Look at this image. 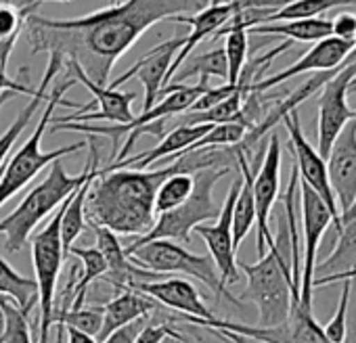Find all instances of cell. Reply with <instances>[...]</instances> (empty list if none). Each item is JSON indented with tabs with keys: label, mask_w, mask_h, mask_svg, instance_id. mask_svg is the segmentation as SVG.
<instances>
[{
	"label": "cell",
	"mask_w": 356,
	"mask_h": 343,
	"mask_svg": "<svg viewBox=\"0 0 356 343\" xmlns=\"http://www.w3.org/2000/svg\"><path fill=\"white\" fill-rule=\"evenodd\" d=\"M350 295H352V281H341V293H339V301H337L335 314L325 324H321L325 337L331 343H343V339H346V322H348Z\"/></svg>",
	"instance_id": "obj_36"
},
{
	"label": "cell",
	"mask_w": 356,
	"mask_h": 343,
	"mask_svg": "<svg viewBox=\"0 0 356 343\" xmlns=\"http://www.w3.org/2000/svg\"><path fill=\"white\" fill-rule=\"evenodd\" d=\"M241 144L197 149L176 155L174 161L159 169H101L86 197V220L99 224L118 237H143L155 224L153 201L159 185L178 172L195 174L206 167H237Z\"/></svg>",
	"instance_id": "obj_2"
},
{
	"label": "cell",
	"mask_w": 356,
	"mask_h": 343,
	"mask_svg": "<svg viewBox=\"0 0 356 343\" xmlns=\"http://www.w3.org/2000/svg\"><path fill=\"white\" fill-rule=\"evenodd\" d=\"M248 34H262V36H283L289 42H310L316 44L325 38L333 36L331 22L316 17V19H298V22H277V24H262L252 28Z\"/></svg>",
	"instance_id": "obj_25"
},
{
	"label": "cell",
	"mask_w": 356,
	"mask_h": 343,
	"mask_svg": "<svg viewBox=\"0 0 356 343\" xmlns=\"http://www.w3.org/2000/svg\"><path fill=\"white\" fill-rule=\"evenodd\" d=\"M61 67H63V57L57 55V53L49 55L47 72H44V76H42V80H40L36 92H34V97H32L30 103L19 111V115L15 117V122L9 126V130H7L3 136H0V167H3V165L7 163L13 144L19 140V136L24 134V130L30 126V122H32V117L36 115V111L42 107V103H47L49 92H51V84H53V80L57 78V74L61 72Z\"/></svg>",
	"instance_id": "obj_21"
},
{
	"label": "cell",
	"mask_w": 356,
	"mask_h": 343,
	"mask_svg": "<svg viewBox=\"0 0 356 343\" xmlns=\"http://www.w3.org/2000/svg\"><path fill=\"white\" fill-rule=\"evenodd\" d=\"M118 3H122V0H111V5H118Z\"/></svg>",
	"instance_id": "obj_52"
},
{
	"label": "cell",
	"mask_w": 356,
	"mask_h": 343,
	"mask_svg": "<svg viewBox=\"0 0 356 343\" xmlns=\"http://www.w3.org/2000/svg\"><path fill=\"white\" fill-rule=\"evenodd\" d=\"M63 328H65V343H97L95 337H88L76 328H67V326H63Z\"/></svg>",
	"instance_id": "obj_42"
},
{
	"label": "cell",
	"mask_w": 356,
	"mask_h": 343,
	"mask_svg": "<svg viewBox=\"0 0 356 343\" xmlns=\"http://www.w3.org/2000/svg\"><path fill=\"white\" fill-rule=\"evenodd\" d=\"M248 134V128L239 122H229V124H216L204 134L189 151L197 149H216V147H235L241 144ZM187 153V151H185Z\"/></svg>",
	"instance_id": "obj_33"
},
{
	"label": "cell",
	"mask_w": 356,
	"mask_h": 343,
	"mask_svg": "<svg viewBox=\"0 0 356 343\" xmlns=\"http://www.w3.org/2000/svg\"><path fill=\"white\" fill-rule=\"evenodd\" d=\"M343 5H356V0H287L283 7L273 9L262 24L316 19L323 13L331 11V9H337V7H343Z\"/></svg>",
	"instance_id": "obj_28"
},
{
	"label": "cell",
	"mask_w": 356,
	"mask_h": 343,
	"mask_svg": "<svg viewBox=\"0 0 356 343\" xmlns=\"http://www.w3.org/2000/svg\"><path fill=\"white\" fill-rule=\"evenodd\" d=\"M339 220H341V226H343V224H348V222H352V220H356V197H354L352 206H350L346 212H341V214H339Z\"/></svg>",
	"instance_id": "obj_46"
},
{
	"label": "cell",
	"mask_w": 356,
	"mask_h": 343,
	"mask_svg": "<svg viewBox=\"0 0 356 343\" xmlns=\"http://www.w3.org/2000/svg\"><path fill=\"white\" fill-rule=\"evenodd\" d=\"M212 331H216V328H212ZM216 333L222 337L225 343H252V339H245V337L235 335V333H229V331H216Z\"/></svg>",
	"instance_id": "obj_45"
},
{
	"label": "cell",
	"mask_w": 356,
	"mask_h": 343,
	"mask_svg": "<svg viewBox=\"0 0 356 343\" xmlns=\"http://www.w3.org/2000/svg\"><path fill=\"white\" fill-rule=\"evenodd\" d=\"M356 270V220L343 224L337 233L333 251L314 268V281L323 276H337Z\"/></svg>",
	"instance_id": "obj_26"
},
{
	"label": "cell",
	"mask_w": 356,
	"mask_h": 343,
	"mask_svg": "<svg viewBox=\"0 0 356 343\" xmlns=\"http://www.w3.org/2000/svg\"><path fill=\"white\" fill-rule=\"evenodd\" d=\"M122 291L124 293H118L111 301H107L103 306V322L95 337L97 343H103L120 326H126L140 316H149L159 308L153 299H149L132 289H122Z\"/></svg>",
	"instance_id": "obj_22"
},
{
	"label": "cell",
	"mask_w": 356,
	"mask_h": 343,
	"mask_svg": "<svg viewBox=\"0 0 356 343\" xmlns=\"http://www.w3.org/2000/svg\"><path fill=\"white\" fill-rule=\"evenodd\" d=\"M32 13H38V11L19 7L15 0H0V42L19 38L22 30L26 28V19Z\"/></svg>",
	"instance_id": "obj_35"
},
{
	"label": "cell",
	"mask_w": 356,
	"mask_h": 343,
	"mask_svg": "<svg viewBox=\"0 0 356 343\" xmlns=\"http://www.w3.org/2000/svg\"><path fill=\"white\" fill-rule=\"evenodd\" d=\"M99 172H101V167H95L92 174L80 185V189L63 201V216H61V226H59L63 260L70 258V249L74 247V241L80 237V233L86 226V212H84L86 197H88V189H90L92 181L99 176Z\"/></svg>",
	"instance_id": "obj_24"
},
{
	"label": "cell",
	"mask_w": 356,
	"mask_h": 343,
	"mask_svg": "<svg viewBox=\"0 0 356 343\" xmlns=\"http://www.w3.org/2000/svg\"><path fill=\"white\" fill-rule=\"evenodd\" d=\"M55 343H65V328H63V324H57V341Z\"/></svg>",
	"instance_id": "obj_48"
},
{
	"label": "cell",
	"mask_w": 356,
	"mask_h": 343,
	"mask_svg": "<svg viewBox=\"0 0 356 343\" xmlns=\"http://www.w3.org/2000/svg\"><path fill=\"white\" fill-rule=\"evenodd\" d=\"M61 216L63 203L59 206L55 218L34 237L32 241V258L36 270V287H38V341L51 343L53 316H55V297H57V281L63 266V249H61Z\"/></svg>",
	"instance_id": "obj_8"
},
{
	"label": "cell",
	"mask_w": 356,
	"mask_h": 343,
	"mask_svg": "<svg viewBox=\"0 0 356 343\" xmlns=\"http://www.w3.org/2000/svg\"><path fill=\"white\" fill-rule=\"evenodd\" d=\"M193 193V174H185V172H178V174L168 176L155 195L153 201V210H155V218L159 214H165L178 206H183L189 195Z\"/></svg>",
	"instance_id": "obj_30"
},
{
	"label": "cell",
	"mask_w": 356,
	"mask_h": 343,
	"mask_svg": "<svg viewBox=\"0 0 356 343\" xmlns=\"http://www.w3.org/2000/svg\"><path fill=\"white\" fill-rule=\"evenodd\" d=\"M63 65H67V78H74L76 82L86 86L95 99H92V103L80 105L78 113L57 117V119H53V124H67V122L90 124V122H101V119L113 122V124H128L134 119V113L130 107H132V101L136 99V92H122V90H111L107 86H99L92 80H88L76 63L65 61Z\"/></svg>",
	"instance_id": "obj_14"
},
{
	"label": "cell",
	"mask_w": 356,
	"mask_h": 343,
	"mask_svg": "<svg viewBox=\"0 0 356 343\" xmlns=\"http://www.w3.org/2000/svg\"><path fill=\"white\" fill-rule=\"evenodd\" d=\"M130 289L153 299L155 303H161L174 312H181L187 318H202V320L218 318L202 301L200 291L187 278H163V281H151V283H136Z\"/></svg>",
	"instance_id": "obj_19"
},
{
	"label": "cell",
	"mask_w": 356,
	"mask_h": 343,
	"mask_svg": "<svg viewBox=\"0 0 356 343\" xmlns=\"http://www.w3.org/2000/svg\"><path fill=\"white\" fill-rule=\"evenodd\" d=\"M281 122L285 124V128L289 132V151L293 155V163L298 167L300 181L304 185H308L327 203V208H329V212L333 216V228H335V235H337L343 226H341L339 210H337V203H335V197H333V191H331V185H329L327 161L318 155L316 147H312L310 140L306 138V134L302 130V124H300L298 109L287 113Z\"/></svg>",
	"instance_id": "obj_12"
},
{
	"label": "cell",
	"mask_w": 356,
	"mask_h": 343,
	"mask_svg": "<svg viewBox=\"0 0 356 343\" xmlns=\"http://www.w3.org/2000/svg\"><path fill=\"white\" fill-rule=\"evenodd\" d=\"M212 128V124H200V126H176L170 132H165L163 138H159V142L149 149L143 151L138 155L126 157L124 161H115L111 165H107L105 169H145L149 165H153L155 161L163 159V157H176L185 151H189L204 134H208V130Z\"/></svg>",
	"instance_id": "obj_20"
},
{
	"label": "cell",
	"mask_w": 356,
	"mask_h": 343,
	"mask_svg": "<svg viewBox=\"0 0 356 343\" xmlns=\"http://www.w3.org/2000/svg\"><path fill=\"white\" fill-rule=\"evenodd\" d=\"M327 174L341 214L356 197V119H350L335 138L327 157Z\"/></svg>",
	"instance_id": "obj_18"
},
{
	"label": "cell",
	"mask_w": 356,
	"mask_h": 343,
	"mask_svg": "<svg viewBox=\"0 0 356 343\" xmlns=\"http://www.w3.org/2000/svg\"><path fill=\"white\" fill-rule=\"evenodd\" d=\"M0 297L11 299L28 316H30L34 303L38 301L36 281L19 274L5 258H0Z\"/></svg>",
	"instance_id": "obj_27"
},
{
	"label": "cell",
	"mask_w": 356,
	"mask_h": 343,
	"mask_svg": "<svg viewBox=\"0 0 356 343\" xmlns=\"http://www.w3.org/2000/svg\"><path fill=\"white\" fill-rule=\"evenodd\" d=\"M88 149L90 155L84 163L82 174H67L65 165L61 159L53 161L49 174L42 183H38L26 197L24 201L9 214L0 220V235H5V249L7 251H22L30 239V235L34 233V228L55 210H59V206L74 195L80 185L92 174V169L99 167V144L97 140L90 136L88 138Z\"/></svg>",
	"instance_id": "obj_3"
},
{
	"label": "cell",
	"mask_w": 356,
	"mask_h": 343,
	"mask_svg": "<svg viewBox=\"0 0 356 343\" xmlns=\"http://www.w3.org/2000/svg\"><path fill=\"white\" fill-rule=\"evenodd\" d=\"M300 197H302V256H300V306L312 310V291H314V268L316 253L321 247V239L329 226H333V216L327 203L300 181Z\"/></svg>",
	"instance_id": "obj_11"
},
{
	"label": "cell",
	"mask_w": 356,
	"mask_h": 343,
	"mask_svg": "<svg viewBox=\"0 0 356 343\" xmlns=\"http://www.w3.org/2000/svg\"><path fill=\"white\" fill-rule=\"evenodd\" d=\"M193 76H200V82H208L210 78H220L227 84L229 65H227L225 49H214V51H208L204 55L193 57L187 67H181V69L174 74V78L170 80V84H183L185 80H189Z\"/></svg>",
	"instance_id": "obj_29"
},
{
	"label": "cell",
	"mask_w": 356,
	"mask_h": 343,
	"mask_svg": "<svg viewBox=\"0 0 356 343\" xmlns=\"http://www.w3.org/2000/svg\"><path fill=\"white\" fill-rule=\"evenodd\" d=\"M350 92H356V82H352V84H350Z\"/></svg>",
	"instance_id": "obj_50"
},
{
	"label": "cell",
	"mask_w": 356,
	"mask_h": 343,
	"mask_svg": "<svg viewBox=\"0 0 356 343\" xmlns=\"http://www.w3.org/2000/svg\"><path fill=\"white\" fill-rule=\"evenodd\" d=\"M239 176H241V187L239 195L233 208V245L235 251L241 247L243 239L250 235V231L256 226V206H254V172L250 165V153L243 149L239 155Z\"/></svg>",
	"instance_id": "obj_23"
},
{
	"label": "cell",
	"mask_w": 356,
	"mask_h": 343,
	"mask_svg": "<svg viewBox=\"0 0 356 343\" xmlns=\"http://www.w3.org/2000/svg\"><path fill=\"white\" fill-rule=\"evenodd\" d=\"M352 44H354V49H356V34H354V38H352Z\"/></svg>",
	"instance_id": "obj_51"
},
{
	"label": "cell",
	"mask_w": 356,
	"mask_h": 343,
	"mask_svg": "<svg viewBox=\"0 0 356 343\" xmlns=\"http://www.w3.org/2000/svg\"><path fill=\"white\" fill-rule=\"evenodd\" d=\"M151 316V314H149ZM149 316H140V318H136V320H132L130 324H126V326H120L118 331H113L103 343H134L136 341V337H138V333L143 331V326L149 322Z\"/></svg>",
	"instance_id": "obj_38"
},
{
	"label": "cell",
	"mask_w": 356,
	"mask_h": 343,
	"mask_svg": "<svg viewBox=\"0 0 356 343\" xmlns=\"http://www.w3.org/2000/svg\"><path fill=\"white\" fill-rule=\"evenodd\" d=\"M74 84H76L74 78H65V82L57 84L49 92L47 105L42 109V115H40V119L36 124L34 134L26 140V144L15 155H9V159H7V163L3 167V178H0V208H3L13 195H17L47 165H51L53 161L63 159L65 155H72V153L86 147V140H80V142H74L70 147H61V149H55V151H42L40 149L42 136L47 132L49 124L53 122V111L63 103L65 90L72 88Z\"/></svg>",
	"instance_id": "obj_4"
},
{
	"label": "cell",
	"mask_w": 356,
	"mask_h": 343,
	"mask_svg": "<svg viewBox=\"0 0 356 343\" xmlns=\"http://www.w3.org/2000/svg\"><path fill=\"white\" fill-rule=\"evenodd\" d=\"M352 119H356V109L352 111Z\"/></svg>",
	"instance_id": "obj_53"
},
{
	"label": "cell",
	"mask_w": 356,
	"mask_h": 343,
	"mask_svg": "<svg viewBox=\"0 0 356 343\" xmlns=\"http://www.w3.org/2000/svg\"><path fill=\"white\" fill-rule=\"evenodd\" d=\"M225 55H227V65H229V78L227 84H237L243 65L248 63V30L235 28L225 34Z\"/></svg>",
	"instance_id": "obj_32"
},
{
	"label": "cell",
	"mask_w": 356,
	"mask_h": 343,
	"mask_svg": "<svg viewBox=\"0 0 356 343\" xmlns=\"http://www.w3.org/2000/svg\"><path fill=\"white\" fill-rule=\"evenodd\" d=\"M185 44V38H172L168 42L157 44L155 49H151L145 57H140L130 69H126L122 76H118L113 82L107 84V88L118 90L122 84H126L128 80L136 78L140 80L143 88H145V101H143V111H149L155 101L159 99V92L163 88L165 82V74L174 61V57L181 51V47Z\"/></svg>",
	"instance_id": "obj_17"
},
{
	"label": "cell",
	"mask_w": 356,
	"mask_h": 343,
	"mask_svg": "<svg viewBox=\"0 0 356 343\" xmlns=\"http://www.w3.org/2000/svg\"><path fill=\"white\" fill-rule=\"evenodd\" d=\"M331 30H333V36L335 38H341V40H350L352 42V38L356 34V15L354 13H339L331 22Z\"/></svg>",
	"instance_id": "obj_39"
},
{
	"label": "cell",
	"mask_w": 356,
	"mask_h": 343,
	"mask_svg": "<svg viewBox=\"0 0 356 343\" xmlns=\"http://www.w3.org/2000/svg\"><path fill=\"white\" fill-rule=\"evenodd\" d=\"M5 167V165H3ZM3 167H0V178H3Z\"/></svg>",
	"instance_id": "obj_54"
},
{
	"label": "cell",
	"mask_w": 356,
	"mask_h": 343,
	"mask_svg": "<svg viewBox=\"0 0 356 343\" xmlns=\"http://www.w3.org/2000/svg\"><path fill=\"white\" fill-rule=\"evenodd\" d=\"M356 78V49L341 65V69L331 76L318 94V119H316V151L327 161L329 151L343 130V126L352 119V111L348 105L350 84Z\"/></svg>",
	"instance_id": "obj_10"
},
{
	"label": "cell",
	"mask_w": 356,
	"mask_h": 343,
	"mask_svg": "<svg viewBox=\"0 0 356 343\" xmlns=\"http://www.w3.org/2000/svg\"><path fill=\"white\" fill-rule=\"evenodd\" d=\"M0 343H5V339H3V316H0Z\"/></svg>",
	"instance_id": "obj_49"
},
{
	"label": "cell",
	"mask_w": 356,
	"mask_h": 343,
	"mask_svg": "<svg viewBox=\"0 0 356 343\" xmlns=\"http://www.w3.org/2000/svg\"><path fill=\"white\" fill-rule=\"evenodd\" d=\"M350 278H356V270H352V272H346V274H337V276H323V278H316V281H314V289H316V287H325V285H331V283H341V281H350Z\"/></svg>",
	"instance_id": "obj_43"
},
{
	"label": "cell",
	"mask_w": 356,
	"mask_h": 343,
	"mask_svg": "<svg viewBox=\"0 0 356 343\" xmlns=\"http://www.w3.org/2000/svg\"><path fill=\"white\" fill-rule=\"evenodd\" d=\"M103 322V308H78L67 310L59 316H55V324H63L67 328H76L88 337H97Z\"/></svg>",
	"instance_id": "obj_34"
},
{
	"label": "cell",
	"mask_w": 356,
	"mask_h": 343,
	"mask_svg": "<svg viewBox=\"0 0 356 343\" xmlns=\"http://www.w3.org/2000/svg\"><path fill=\"white\" fill-rule=\"evenodd\" d=\"M352 281V295L348 306V322H346V339L343 343H356V278Z\"/></svg>",
	"instance_id": "obj_40"
},
{
	"label": "cell",
	"mask_w": 356,
	"mask_h": 343,
	"mask_svg": "<svg viewBox=\"0 0 356 343\" xmlns=\"http://www.w3.org/2000/svg\"><path fill=\"white\" fill-rule=\"evenodd\" d=\"M237 268L248 278L241 299L258 308L256 326H277L285 322L293 295L291 264L270 243L266 253L256 264L237 262Z\"/></svg>",
	"instance_id": "obj_5"
},
{
	"label": "cell",
	"mask_w": 356,
	"mask_h": 343,
	"mask_svg": "<svg viewBox=\"0 0 356 343\" xmlns=\"http://www.w3.org/2000/svg\"><path fill=\"white\" fill-rule=\"evenodd\" d=\"M124 253L130 258V262H134L136 266L157 272V274H187L197 278L200 283H204L216 297V301H220V297L229 299L231 303L243 308V301L235 295H231V291H227V287L220 281V274L214 266V260L210 256H200L189 251L185 245H178L174 241H149L143 245H124Z\"/></svg>",
	"instance_id": "obj_7"
},
{
	"label": "cell",
	"mask_w": 356,
	"mask_h": 343,
	"mask_svg": "<svg viewBox=\"0 0 356 343\" xmlns=\"http://www.w3.org/2000/svg\"><path fill=\"white\" fill-rule=\"evenodd\" d=\"M202 328H204V326H202ZM191 333H193V337H195L197 343H225L222 337H220L216 331H212V328H204V333H200L197 328H193Z\"/></svg>",
	"instance_id": "obj_41"
},
{
	"label": "cell",
	"mask_w": 356,
	"mask_h": 343,
	"mask_svg": "<svg viewBox=\"0 0 356 343\" xmlns=\"http://www.w3.org/2000/svg\"><path fill=\"white\" fill-rule=\"evenodd\" d=\"M47 3H70V0H19V7H28V9H34V11H38L42 5H47Z\"/></svg>",
	"instance_id": "obj_44"
},
{
	"label": "cell",
	"mask_w": 356,
	"mask_h": 343,
	"mask_svg": "<svg viewBox=\"0 0 356 343\" xmlns=\"http://www.w3.org/2000/svg\"><path fill=\"white\" fill-rule=\"evenodd\" d=\"M229 167H206L193 174V193L189 199L165 214H159L155 218L153 228L138 237L136 241H130L128 245H143L149 241H174L178 245H189L191 233L195 226L216 220L220 214V208L214 201V187L229 174Z\"/></svg>",
	"instance_id": "obj_6"
},
{
	"label": "cell",
	"mask_w": 356,
	"mask_h": 343,
	"mask_svg": "<svg viewBox=\"0 0 356 343\" xmlns=\"http://www.w3.org/2000/svg\"><path fill=\"white\" fill-rule=\"evenodd\" d=\"M15 97V92H11V90H5V92H0V107H3L5 103H9L11 99Z\"/></svg>",
	"instance_id": "obj_47"
},
{
	"label": "cell",
	"mask_w": 356,
	"mask_h": 343,
	"mask_svg": "<svg viewBox=\"0 0 356 343\" xmlns=\"http://www.w3.org/2000/svg\"><path fill=\"white\" fill-rule=\"evenodd\" d=\"M0 316H3V339H5V343H34L30 322H28V314L22 312L7 297H0Z\"/></svg>",
	"instance_id": "obj_31"
},
{
	"label": "cell",
	"mask_w": 356,
	"mask_h": 343,
	"mask_svg": "<svg viewBox=\"0 0 356 343\" xmlns=\"http://www.w3.org/2000/svg\"><path fill=\"white\" fill-rule=\"evenodd\" d=\"M239 187H241V176H237L227 193V199L220 208V214L216 218V224L208 226V224H200L193 228V233H197L208 249H210V258L214 260V266L220 274L222 285H235L239 283L241 274L237 268V251L233 245V208L239 195Z\"/></svg>",
	"instance_id": "obj_15"
},
{
	"label": "cell",
	"mask_w": 356,
	"mask_h": 343,
	"mask_svg": "<svg viewBox=\"0 0 356 343\" xmlns=\"http://www.w3.org/2000/svg\"><path fill=\"white\" fill-rule=\"evenodd\" d=\"M181 320L189 324H197L204 328H216V331H229L235 335H241L245 339H254L260 343H331L323 326L316 322L312 316V310H306L300 306V299H291V310L285 322L277 326H252V324H239L222 318H212V320H202V318H187L183 316Z\"/></svg>",
	"instance_id": "obj_9"
},
{
	"label": "cell",
	"mask_w": 356,
	"mask_h": 343,
	"mask_svg": "<svg viewBox=\"0 0 356 343\" xmlns=\"http://www.w3.org/2000/svg\"><path fill=\"white\" fill-rule=\"evenodd\" d=\"M208 5L210 0H122L76 19L32 13L24 30L32 55L57 53L63 63H76L88 80L107 86L113 65L149 28L176 15H195Z\"/></svg>",
	"instance_id": "obj_1"
},
{
	"label": "cell",
	"mask_w": 356,
	"mask_h": 343,
	"mask_svg": "<svg viewBox=\"0 0 356 343\" xmlns=\"http://www.w3.org/2000/svg\"><path fill=\"white\" fill-rule=\"evenodd\" d=\"M352 82H356V78H354V80H352Z\"/></svg>",
	"instance_id": "obj_55"
},
{
	"label": "cell",
	"mask_w": 356,
	"mask_h": 343,
	"mask_svg": "<svg viewBox=\"0 0 356 343\" xmlns=\"http://www.w3.org/2000/svg\"><path fill=\"white\" fill-rule=\"evenodd\" d=\"M17 40H19V38H11V40H3V42H0V92L11 90V92H15V94L34 97L36 88H32V86L28 84L26 78H24V80H19V78L13 80V78H9V74H7L9 57H11V53H13Z\"/></svg>",
	"instance_id": "obj_37"
},
{
	"label": "cell",
	"mask_w": 356,
	"mask_h": 343,
	"mask_svg": "<svg viewBox=\"0 0 356 343\" xmlns=\"http://www.w3.org/2000/svg\"><path fill=\"white\" fill-rule=\"evenodd\" d=\"M281 187V144L279 136L273 132L266 140V151L262 163L254 172V206H256V251L262 258L273 243L270 233V214L279 197Z\"/></svg>",
	"instance_id": "obj_13"
},
{
	"label": "cell",
	"mask_w": 356,
	"mask_h": 343,
	"mask_svg": "<svg viewBox=\"0 0 356 343\" xmlns=\"http://www.w3.org/2000/svg\"><path fill=\"white\" fill-rule=\"evenodd\" d=\"M354 53V44L350 40H341V38H325L316 44H312L293 65L285 67L283 72L270 76V78H262L260 82H256L252 86L250 92H266L296 76H302V74H323V72H333L337 67H341L348 57Z\"/></svg>",
	"instance_id": "obj_16"
}]
</instances>
